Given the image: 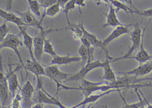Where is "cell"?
<instances>
[{"label": "cell", "mask_w": 152, "mask_h": 108, "mask_svg": "<svg viewBox=\"0 0 152 108\" xmlns=\"http://www.w3.org/2000/svg\"><path fill=\"white\" fill-rule=\"evenodd\" d=\"M19 35L9 34L6 38L1 42L0 43V49L1 50L3 48H9L14 51L19 59L21 65L25 69V64L23 61L21 52L18 49L19 46H23V43L22 42L19 38Z\"/></svg>", "instance_id": "cell-4"}, {"label": "cell", "mask_w": 152, "mask_h": 108, "mask_svg": "<svg viewBox=\"0 0 152 108\" xmlns=\"http://www.w3.org/2000/svg\"><path fill=\"white\" fill-rule=\"evenodd\" d=\"M142 79H137V77L128 76V75L118 78L114 83H110L113 89H121L127 88L132 86L133 84L141 81Z\"/></svg>", "instance_id": "cell-14"}, {"label": "cell", "mask_w": 152, "mask_h": 108, "mask_svg": "<svg viewBox=\"0 0 152 108\" xmlns=\"http://www.w3.org/2000/svg\"><path fill=\"white\" fill-rule=\"evenodd\" d=\"M61 9L59 4L58 2H57L53 5L50 6L48 8L45 9L42 16L41 17V19L40 20L41 22L42 23L43 19L46 16L51 17L56 16L60 11Z\"/></svg>", "instance_id": "cell-25"}, {"label": "cell", "mask_w": 152, "mask_h": 108, "mask_svg": "<svg viewBox=\"0 0 152 108\" xmlns=\"http://www.w3.org/2000/svg\"><path fill=\"white\" fill-rule=\"evenodd\" d=\"M85 0H76V5H78L80 8V7L82 6V7H84L86 5V4L84 3Z\"/></svg>", "instance_id": "cell-38"}, {"label": "cell", "mask_w": 152, "mask_h": 108, "mask_svg": "<svg viewBox=\"0 0 152 108\" xmlns=\"http://www.w3.org/2000/svg\"><path fill=\"white\" fill-rule=\"evenodd\" d=\"M110 3L113 4V6L115 8L116 12H118L120 10H123L127 13H133L137 14L138 11L134 10L130 6L122 2L119 0H109Z\"/></svg>", "instance_id": "cell-24"}, {"label": "cell", "mask_w": 152, "mask_h": 108, "mask_svg": "<svg viewBox=\"0 0 152 108\" xmlns=\"http://www.w3.org/2000/svg\"><path fill=\"white\" fill-rule=\"evenodd\" d=\"M133 27L134 28L133 30L130 34L131 39L132 41L131 46L129 48L128 51L124 55L118 58H113V60H110L111 62L128 59L129 57L131 56L133 52L139 49L142 40V31H141L140 25L138 22L134 24Z\"/></svg>", "instance_id": "cell-2"}, {"label": "cell", "mask_w": 152, "mask_h": 108, "mask_svg": "<svg viewBox=\"0 0 152 108\" xmlns=\"http://www.w3.org/2000/svg\"><path fill=\"white\" fill-rule=\"evenodd\" d=\"M1 108H12V107H7V106H2Z\"/></svg>", "instance_id": "cell-44"}, {"label": "cell", "mask_w": 152, "mask_h": 108, "mask_svg": "<svg viewBox=\"0 0 152 108\" xmlns=\"http://www.w3.org/2000/svg\"><path fill=\"white\" fill-rule=\"evenodd\" d=\"M100 1L105 2L107 3L108 5H109V4H110V1H109V0H100Z\"/></svg>", "instance_id": "cell-43"}, {"label": "cell", "mask_w": 152, "mask_h": 108, "mask_svg": "<svg viewBox=\"0 0 152 108\" xmlns=\"http://www.w3.org/2000/svg\"><path fill=\"white\" fill-rule=\"evenodd\" d=\"M139 90L140 93L141 94V95H142V96H143V97H144V99H145V102H144L143 103V104H142V105H141V106H140V107L139 108H145V104H146V102L145 101V96H144V95H143V94L142 93H141V92H140V90Z\"/></svg>", "instance_id": "cell-40"}, {"label": "cell", "mask_w": 152, "mask_h": 108, "mask_svg": "<svg viewBox=\"0 0 152 108\" xmlns=\"http://www.w3.org/2000/svg\"></svg>", "instance_id": "cell-46"}, {"label": "cell", "mask_w": 152, "mask_h": 108, "mask_svg": "<svg viewBox=\"0 0 152 108\" xmlns=\"http://www.w3.org/2000/svg\"><path fill=\"white\" fill-rule=\"evenodd\" d=\"M152 71V61H148L143 63H140L137 68L132 70L125 72H118L119 74L123 75H131L137 77L149 74Z\"/></svg>", "instance_id": "cell-11"}, {"label": "cell", "mask_w": 152, "mask_h": 108, "mask_svg": "<svg viewBox=\"0 0 152 108\" xmlns=\"http://www.w3.org/2000/svg\"><path fill=\"white\" fill-rule=\"evenodd\" d=\"M19 88L17 93L16 94L15 97L13 98V101L11 103L12 108H23V98L21 94L20 87Z\"/></svg>", "instance_id": "cell-30"}, {"label": "cell", "mask_w": 152, "mask_h": 108, "mask_svg": "<svg viewBox=\"0 0 152 108\" xmlns=\"http://www.w3.org/2000/svg\"><path fill=\"white\" fill-rule=\"evenodd\" d=\"M70 1L71 0H58V2L59 4L61 9L63 10L65 4Z\"/></svg>", "instance_id": "cell-37"}, {"label": "cell", "mask_w": 152, "mask_h": 108, "mask_svg": "<svg viewBox=\"0 0 152 108\" xmlns=\"http://www.w3.org/2000/svg\"><path fill=\"white\" fill-rule=\"evenodd\" d=\"M14 0H7L6 3V10L7 11H10L12 9V4Z\"/></svg>", "instance_id": "cell-36"}, {"label": "cell", "mask_w": 152, "mask_h": 108, "mask_svg": "<svg viewBox=\"0 0 152 108\" xmlns=\"http://www.w3.org/2000/svg\"><path fill=\"white\" fill-rule=\"evenodd\" d=\"M152 19H150L148 21L147 25L145 27L143 28V31H142V40H141V43L140 44V46L139 49H138V51L137 53V54L135 56H131L129 57L128 59H134L136 60L138 62L140 63H143V62H145L148 61L152 59V55H150L148 52L145 50V47H144V36H145V32L146 29L148 27L150 21Z\"/></svg>", "instance_id": "cell-12"}, {"label": "cell", "mask_w": 152, "mask_h": 108, "mask_svg": "<svg viewBox=\"0 0 152 108\" xmlns=\"http://www.w3.org/2000/svg\"><path fill=\"white\" fill-rule=\"evenodd\" d=\"M75 5H76V0H71L65 4L63 10V12L65 14L66 18L67 20L68 26H71L72 24L70 23L69 18H68V12L71 10L75 9Z\"/></svg>", "instance_id": "cell-31"}, {"label": "cell", "mask_w": 152, "mask_h": 108, "mask_svg": "<svg viewBox=\"0 0 152 108\" xmlns=\"http://www.w3.org/2000/svg\"><path fill=\"white\" fill-rule=\"evenodd\" d=\"M0 96L1 99L2 106H5V103L8 97V84L7 76L4 73L2 64V56H1L0 60Z\"/></svg>", "instance_id": "cell-9"}, {"label": "cell", "mask_w": 152, "mask_h": 108, "mask_svg": "<svg viewBox=\"0 0 152 108\" xmlns=\"http://www.w3.org/2000/svg\"><path fill=\"white\" fill-rule=\"evenodd\" d=\"M147 106L145 108H152V104H150L149 102H148L147 100L145 98Z\"/></svg>", "instance_id": "cell-41"}, {"label": "cell", "mask_w": 152, "mask_h": 108, "mask_svg": "<svg viewBox=\"0 0 152 108\" xmlns=\"http://www.w3.org/2000/svg\"><path fill=\"white\" fill-rule=\"evenodd\" d=\"M135 91H136L137 95L138 96L139 99V101L138 102L132 104H128V103L126 102L125 99L123 96L122 94L121 93V92H119L122 99L123 101L124 102V104L122 107H120L119 108H139L141 106L142 104L145 102V99H144H144H141L140 95L139 93L138 92H137V89H135Z\"/></svg>", "instance_id": "cell-26"}, {"label": "cell", "mask_w": 152, "mask_h": 108, "mask_svg": "<svg viewBox=\"0 0 152 108\" xmlns=\"http://www.w3.org/2000/svg\"><path fill=\"white\" fill-rule=\"evenodd\" d=\"M103 108H109L108 107H107V105H104V106H103Z\"/></svg>", "instance_id": "cell-45"}, {"label": "cell", "mask_w": 152, "mask_h": 108, "mask_svg": "<svg viewBox=\"0 0 152 108\" xmlns=\"http://www.w3.org/2000/svg\"><path fill=\"white\" fill-rule=\"evenodd\" d=\"M122 90V89H112L107 90V91H105V92H103V93L100 94H92L90 95L89 96H87V97H84V99H83V101L70 108H78L80 106H83V105H85V104H88L93 103H95V102L99 98L103 97L104 96L109 94L110 93H113L115 92H120Z\"/></svg>", "instance_id": "cell-17"}, {"label": "cell", "mask_w": 152, "mask_h": 108, "mask_svg": "<svg viewBox=\"0 0 152 108\" xmlns=\"http://www.w3.org/2000/svg\"><path fill=\"white\" fill-rule=\"evenodd\" d=\"M43 51L44 53L50 54L52 57L57 55L54 50L53 44L51 43V41L49 38H47V37H45L44 39Z\"/></svg>", "instance_id": "cell-29"}, {"label": "cell", "mask_w": 152, "mask_h": 108, "mask_svg": "<svg viewBox=\"0 0 152 108\" xmlns=\"http://www.w3.org/2000/svg\"><path fill=\"white\" fill-rule=\"evenodd\" d=\"M66 28L72 31L73 37L74 39H80L82 37L83 35V32L79 26V24H71V26H68Z\"/></svg>", "instance_id": "cell-28"}, {"label": "cell", "mask_w": 152, "mask_h": 108, "mask_svg": "<svg viewBox=\"0 0 152 108\" xmlns=\"http://www.w3.org/2000/svg\"><path fill=\"white\" fill-rule=\"evenodd\" d=\"M111 61L107 57H106V60L104 61V75L102 76V79L104 80L108 81L110 83H114L116 80L115 74L111 68L110 65Z\"/></svg>", "instance_id": "cell-22"}, {"label": "cell", "mask_w": 152, "mask_h": 108, "mask_svg": "<svg viewBox=\"0 0 152 108\" xmlns=\"http://www.w3.org/2000/svg\"><path fill=\"white\" fill-rule=\"evenodd\" d=\"M10 28L7 25V21H4L0 26V42H2L9 33Z\"/></svg>", "instance_id": "cell-32"}, {"label": "cell", "mask_w": 152, "mask_h": 108, "mask_svg": "<svg viewBox=\"0 0 152 108\" xmlns=\"http://www.w3.org/2000/svg\"><path fill=\"white\" fill-rule=\"evenodd\" d=\"M109 6V12L105 15L107 18L106 23L104 24L103 27H106L107 26H111L115 27L118 26L125 25L121 23L118 19L116 15L117 12L113 4L110 3Z\"/></svg>", "instance_id": "cell-21"}, {"label": "cell", "mask_w": 152, "mask_h": 108, "mask_svg": "<svg viewBox=\"0 0 152 108\" xmlns=\"http://www.w3.org/2000/svg\"><path fill=\"white\" fill-rule=\"evenodd\" d=\"M31 108H46L42 105V104L39 103H37L36 104L33 105Z\"/></svg>", "instance_id": "cell-39"}, {"label": "cell", "mask_w": 152, "mask_h": 108, "mask_svg": "<svg viewBox=\"0 0 152 108\" xmlns=\"http://www.w3.org/2000/svg\"><path fill=\"white\" fill-rule=\"evenodd\" d=\"M131 25H124L115 27L110 35L103 41L104 46L107 47V46L112 41L118 38L124 34H128L129 32V26Z\"/></svg>", "instance_id": "cell-15"}, {"label": "cell", "mask_w": 152, "mask_h": 108, "mask_svg": "<svg viewBox=\"0 0 152 108\" xmlns=\"http://www.w3.org/2000/svg\"><path fill=\"white\" fill-rule=\"evenodd\" d=\"M14 11L22 18L28 26L34 27L39 30L44 29V28L42 26V23L40 21L38 20L35 18V16L31 12V11L30 9H28L25 12H20L15 10Z\"/></svg>", "instance_id": "cell-10"}, {"label": "cell", "mask_w": 152, "mask_h": 108, "mask_svg": "<svg viewBox=\"0 0 152 108\" xmlns=\"http://www.w3.org/2000/svg\"><path fill=\"white\" fill-rule=\"evenodd\" d=\"M91 1H94L96 2V3L97 5H99L100 4V2L101 1L100 0H91Z\"/></svg>", "instance_id": "cell-42"}, {"label": "cell", "mask_w": 152, "mask_h": 108, "mask_svg": "<svg viewBox=\"0 0 152 108\" xmlns=\"http://www.w3.org/2000/svg\"><path fill=\"white\" fill-rule=\"evenodd\" d=\"M25 69L26 71H27L34 74L37 78L41 76H46L43 65L37 60L27 59L26 62Z\"/></svg>", "instance_id": "cell-16"}, {"label": "cell", "mask_w": 152, "mask_h": 108, "mask_svg": "<svg viewBox=\"0 0 152 108\" xmlns=\"http://www.w3.org/2000/svg\"><path fill=\"white\" fill-rule=\"evenodd\" d=\"M94 51L90 52L88 48L82 43L78 49V53L84 65L88 62L94 61Z\"/></svg>", "instance_id": "cell-23"}, {"label": "cell", "mask_w": 152, "mask_h": 108, "mask_svg": "<svg viewBox=\"0 0 152 108\" xmlns=\"http://www.w3.org/2000/svg\"><path fill=\"white\" fill-rule=\"evenodd\" d=\"M39 2L41 7L46 9L56 3L58 2V0H39Z\"/></svg>", "instance_id": "cell-33"}, {"label": "cell", "mask_w": 152, "mask_h": 108, "mask_svg": "<svg viewBox=\"0 0 152 108\" xmlns=\"http://www.w3.org/2000/svg\"><path fill=\"white\" fill-rule=\"evenodd\" d=\"M20 88L23 98V108H31L33 103V95L34 92V87L31 82L28 80L23 87H20Z\"/></svg>", "instance_id": "cell-7"}, {"label": "cell", "mask_w": 152, "mask_h": 108, "mask_svg": "<svg viewBox=\"0 0 152 108\" xmlns=\"http://www.w3.org/2000/svg\"><path fill=\"white\" fill-rule=\"evenodd\" d=\"M60 29H56L53 30L52 28L48 30L41 29L40 30L39 33L36 34L34 37L33 50L34 54L35 59L39 62L41 61L42 54L44 53L43 47H44V39L47 35L53 31L58 30Z\"/></svg>", "instance_id": "cell-5"}, {"label": "cell", "mask_w": 152, "mask_h": 108, "mask_svg": "<svg viewBox=\"0 0 152 108\" xmlns=\"http://www.w3.org/2000/svg\"><path fill=\"white\" fill-rule=\"evenodd\" d=\"M80 61H81V58L80 56H72L68 54L64 56H60L57 54L56 56H53L50 63L48 65H66Z\"/></svg>", "instance_id": "cell-19"}, {"label": "cell", "mask_w": 152, "mask_h": 108, "mask_svg": "<svg viewBox=\"0 0 152 108\" xmlns=\"http://www.w3.org/2000/svg\"><path fill=\"white\" fill-rule=\"evenodd\" d=\"M80 87L84 97L92 94L96 91H101L104 92L113 89L110 84V82L108 81L104 80L100 82H91L85 79L82 80L81 84Z\"/></svg>", "instance_id": "cell-3"}, {"label": "cell", "mask_w": 152, "mask_h": 108, "mask_svg": "<svg viewBox=\"0 0 152 108\" xmlns=\"http://www.w3.org/2000/svg\"><path fill=\"white\" fill-rule=\"evenodd\" d=\"M78 24L83 32V35L89 40L91 45L94 47H98L101 48L104 51L106 57H107L110 60H113V58L109 55V51L107 48L105 47L103 45V41L99 40L94 34L88 32L84 27L83 22H80Z\"/></svg>", "instance_id": "cell-8"}, {"label": "cell", "mask_w": 152, "mask_h": 108, "mask_svg": "<svg viewBox=\"0 0 152 108\" xmlns=\"http://www.w3.org/2000/svg\"><path fill=\"white\" fill-rule=\"evenodd\" d=\"M119 1H121L122 2L126 4L129 5V6L131 7L132 8H133L134 10H136L138 11V10L134 6V5H133L132 0H119Z\"/></svg>", "instance_id": "cell-35"}, {"label": "cell", "mask_w": 152, "mask_h": 108, "mask_svg": "<svg viewBox=\"0 0 152 108\" xmlns=\"http://www.w3.org/2000/svg\"><path fill=\"white\" fill-rule=\"evenodd\" d=\"M8 67V71L6 74V76L7 79L9 91L11 93L13 98L15 96L17 90L20 87L17 75L15 73L16 71L18 68V67L15 69V70H12V66L11 64H9Z\"/></svg>", "instance_id": "cell-13"}, {"label": "cell", "mask_w": 152, "mask_h": 108, "mask_svg": "<svg viewBox=\"0 0 152 108\" xmlns=\"http://www.w3.org/2000/svg\"><path fill=\"white\" fill-rule=\"evenodd\" d=\"M137 14L141 17H145V18L152 17V8L143 10H138Z\"/></svg>", "instance_id": "cell-34"}, {"label": "cell", "mask_w": 152, "mask_h": 108, "mask_svg": "<svg viewBox=\"0 0 152 108\" xmlns=\"http://www.w3.org/2000/svg\"><path fill=\"white\" fill-rule=\"evenodd\" d=\"M20 30V34L23 37V43L28 50L30 54L31 59L32 60H37L34 57L33 50V40L34 37H32L26 31V29L24 28L23 26L18 27Z\"/></svg>", "instance_id": "cell-20"}, {"label": "cell", "mask_w": 152, "mask_h": 108, "mask_svg": "<svg viewBox=\"0 0 152 108\" xmlns=\"http://www.w3.org/2000/svg\"><path fill=\"white\" fill-rule=\"evenodd\" d=\"M0 16L5 21L15 23L18 27L27 26L20 16L8 11L0 9Z\"/></svg>", "instance_id": "cell-18"}, {"label": "cell", "mask_w": 152, "mask_h": 108, "mask_svg": "<svg viewBox=\"0 0 152 108\" xmlns=\"http://www.w3.org/2000/svg\"><path fill=\"white\" fill-rule=\"evenodd\" d=\"M104 61H100L99 60L92 61L88 62L83 66L80 70L75 74H72L68 78L65 80L66 82L82 81L84 79L86 75L94 69L104 67Z\"/></svg>", "instance_id": "cell-6"}, {"label": "cell", "mask_w": 152, "mask_h": 108, "mask_svg": "<svg viewBox=\"0 0 152 108\" xmlns=\"http://www.w3.org/2000/svg\"><path fill=\"white\" fill-rule=\"evenodd\" d=\"M26 2L31 11L38 17H40L41 16L40 10L41 6L39 1L37 0H26Z\"/></svg>", "instance_id": "cell-27"}, {"label": "cell", "mask_w": 152, "mask_h": 108, "mask_svg": "<svg viewBox=\"0 0 152 108\" xmlns=\"http://www.w3.org/2000/svg\"><path fill=\"white\" fill-rule=\"evenodd\" d=\"M46 76L49 78L51 80H53L57 86L56 93L60 89H64L66 90H81L80 87H70L63 84L62 83L63 80H66L69 76L72 74H68L66 72L61 71L58 68V65H47L44 67Z\"/></svg>", "instance_id": "cell-1"}]
</instances>
